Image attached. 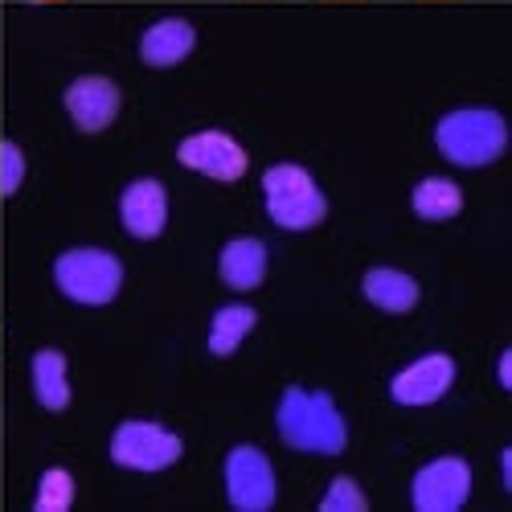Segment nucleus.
Listing matches in <instances>:
<instances>
[{"instance_id": "f257e3e1", "label": "nucleus", "mask_w": 512, "mask_h": 512, "mask_svg": "<svg viewBox=\"0 0 512 512\" xmlns=\"http://www.w3.org/2000/svg\"><path fill=\"white\" fill-rule=\"evenodd\" d=\"M279 435L295 451H316V455H340L349 443V426L340 418L332 394L316 390L308 394L304 386H287L279 402Z\"/></svg>"}, {"instance_id": "f03ea898", "label": "nucleus", "mask_w": 512, "mask_h": 512, "mask_svg": "<svg viewBox=\"0 0 512 512\" xmlns=\"http://www.w3.org/2000/svg\"><path fill=\"white\" fill-rule=\"evenodd\" d=\"M435 144L451 164L480 168V164H492L504 156L508 127H504V115L492 107H459L439 119Z\"/></svg>"}, {"instance_id": "7ed1b4c3", "label": "nucleus", "mask_w": 512, "mask_h": 512, "mask_svg": "<svg viewBox=\"0 0 512 512\" xmlns=\"http://www.w3.org/2000/svg\"><path fill=\"white\" fill-rule=\"evenodd\" d=\"M263 193L271 222L283 230H312L328 213V201L304 164H271L263 173Z\"/></svg>"}, {"instance_id": "20e7f679", "label": "nucleus", "mask_w": 512, "mask_h": 512, "mask_svg": "<svg viewBox=\"0 0 512 512\" xmlns=\"http://www.w3.org/2000/svg\"><path fill=\"white\" fill-rule=\"evenodd\" d=\"M54 279L62 287V295H70L74 304H111L119 287H123V263L111 250L99 246H78L58 254L54 263Z\"/></svg>"}, {"instance_id": "39448f33", "label": "nucleus", "mask_w": 512, "mask_h": 512, "mask_svg": "<svg viewBox=\"0 0 512 512\" xmlns=\"http://www.w3.org/2000/svg\"><path fill=\"white\" fill-rule=\"evenodd\" d=\"M181 451H185L181 435H173L160 422H144V418L119 422L111 435V459L119 467H132V472H160V467L177 463Z\"/></svg>"}, {"instance_id": "423d86ee", "label": "nucleus", "mask_w": 512, "mask_h": 512, "mask_svg": "<svg viewBox=\"0 0 512 512\" xmlns=\"http://www.w3.org/2000/svg\"><path fill=\"white\" fill-rule=\"evenodd\" d=\"M226 496L238 512H267L275 504L279 496L275 467L259 447L242 443L226 455Z\"/></svg>"}, {"instance_id": "0eeeda50", "label": "nucleus", "mask_w": 512, "mask_h": 512, "mask_svg": "<svg viewBox=\"0 0 512 512\" xmlns=\"http://www.w3.org/2000/svg\"><path fill=\"white\" fill-rule=\"evenodd\" d=\"M467 492H472V467L459 455L431 459L414 476V488H410L418 512H455V508H463Z\"/></svg>"}, {"instance_id": "6e6552de", "label": "nucleus", "mask_w": 512, "mask_h": 512, "mask_svg": "<svg viewBox=\"0 0 512 512\" xmlns=\"http://www.w3.org/2000/svg\"><path fill=\"white\" fill-rule=\"evenodd\" d=\"M177 160L185 168H197V173L213 177V181H238L246 173V164H250L242 144L226 132H197V136L181 140Z\"/></svg>"}, {"instance_id": "1a4fd4ad", "label": "nucleus", "mask_w": 512, "mask_h": 512, "mask_svg": "<svg viewBox=\"0 0 512 512\" xmlns=\"http://www.w3.org/2000/svg\"><path fill=\"white\" fill-rule=\"evenodd\" d=\"M119 103L123 95L107 74H82L66 87V111L78 132H103V127H111L119 115Z\"/></svg>"}, {"instance_id": "9d476101", "label": "nucleus", "mask_w": 512, "mask_h": 512, "mask_svg": "<svg viewBox=\"0 0 512 512\" xmlns=\"http://www.w3.org/2000/svg\"><path fill=\"white\" fill-rule=\"evenodd\" d=\"M451 381H455V361L447 353H426L402 373H394L390 394L402 406H431L451 390Z\"/></svg>"}, {"instance_id": "9b49d317", "label": "nucleus", "mask_w": 512, "mask_h": 512, "mask_svg": "<svg viewBox=\"0 0 512 512\" xmlns=\"http://www.w3.org/2000/svg\"><path fill=\"white\" fill-rule=\"evenodd\" d=\"M119 218H123V230L136 234V238H156L168 222V193L160 181L144 177V181H132L119 197Z\"/></svg>"}, {"instance_id": "f8f14e48", "label": "nucleus", "mask_w": 512, "mask_h": 512, "mask_svg": "<svg viewBox=\"0 0 512 512\" xmlns=\"http://www.w3.org/2000/svg\"><path fill=\"white\" fill-rule=\"evenodd\" d=\"M193 41H197V29L185 17H164V21L144 29L140 58L148 66H177V62H185L193 54Z\"/></svg>"}, {"instance_id": "ddd939ff", "label": "nucleus", "mask_w": 512, "mask_h": 512, "mask_svg": "<svg viewBox=\"0 0 512 512\" xmlns=\"http://www.w3.org/2000/svg\"><path fill=\"white\" fill-rule=\"evenodd\" d=\"M222 283L234 291H254L267 275V246L259 238H230L218 259Z\"/></svg>"}, {"instance_id": "4468645a", "label": "nucleus", "mask_w": 512, "mask_h": 512, "mask_svg": "<svg viewBox=\"0 0 512 512\" xmlns=\"http://www.w3.org/2000/svg\"><path fill=\"white\" fill-rule=\"evenodd\" d=\"M361 291H365V300L373 308L394 312V316L410 312L418 304V295H422L418 283H414V275H406L398 267H369L365 279H361Z\"/></svg>"}, {"instance_id": "2eb2a0df", "label": "nucleus", "mask_w": 512, "mask_h": 512, "mask_svg": "<svg viewBox=\"0 0 512 512\" xmlns=\"http://www.w3.org/2000/svg\"><path fill=\"white\" fill-rule=\"evenodd\" d=\"M33 394L46 410L70 406V381H66V357L58 349L33 353Z\"/></svg>"}, {"instance_id": "dca6fc26", "label": "nucleus", "mask_w": 512, "mask_h": 512, "mask_svg": "<svg viewBox=\"0 0 512 512\" xmlns=\"http://www.w3.org/2000/svg\"><path fill=\"white\" fill-rule=\"evenodd\" d=\"M410 205H414V213H418L422 222H451L455 213L463 209V193L447 177H426V181L414 185Z\"/></svg>"}, {"instance_id": "f3484780", "label": "nucleus", "mask_w": 512, "mask_h": 512, "mask_svg": "<svg viewBox=\"0 0 512 512\" xmlns=\"http://www.w3.org/2000/svg\"><path fill=\"white\" fill-rule=\"evenodd\" d=\"M254 324H259V312L246 308V304L218 308V316H213V324H209V353L213 357H230Z\"/></svg>"}, {"instance_id": "a211bd4d", "label": "nucleus", "mask_w": 512, "mask_h": 512, "mask_svg": "<svg viewBox=\"0 0 512 512\" xmlns=\"http://www.w3.org/2000/svg\"><path fill=\"white\" fill-rule=\"evenodd\" d=\"M74 504V480L66 467H50L46 476L37 480V496H33V512H66Z\"/></svg>"}, {"instance_id": "6ab92c4d", "label": "nucleus", "mask_w": 512, "mask_h": 512, "mask_svg": "<svg viewBox=\"0 0 512 512\" xmlns=\"http://www.w3.org/2000/svg\"><path fill=\"white\" fill-rule=\"evenodd\" d=\"M365 508H369V500H365L361 484L349 476H336L320 500V512H365Z\"/></svg>"}, {"instance_id": "aec40b11", "label": "nucleus", "mask_w": 512, "mask_h": 512, "mask_svg": "<svg viewBox=\"0 0 512 512\" xmlns=\"http://www.w3.org/2000/svg\"><path fill=\"white\" fill-rule=\"evenodd\" d=\"M21 181H25V156L13 140H5L0 144V193L13 197L21 189Z\"/></svg>"}, {"instance_id": "412c9836", "label": "nucleus", "mask_w": 512, "mask_h": 512, "mask_svg": "<svg viewBox=\"0 0 512 512\" xmlns=\"http://www.w3.org/2000/svg\"><path fill=\"white\" fill-rule=\"evenodd\" d=\"M500 386H512V377H508V353L500 357Z\"/></svg>"}]
</instances>
